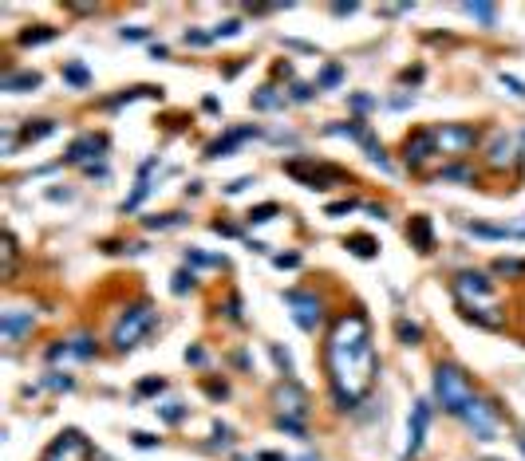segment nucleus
Instances as JSON below:
<instances>
[{"label":"nucleus","mask_w":525,"mask_h":461,"mask_svg":"<svg viewBox=\"0 0 525 461\" xmlns=\"http://www.w3.org/2000/svg\"><path fill=\"white\" fill-rule=\"evenodd\" d=\"M395 327H399V339H403V343H407V347H411V343H419V339H423V327H419V323H407V319H399Z\"/></svg>","instance_id":"c756f323"},{"label":"nucleus","mask_w":525,"mask_h":461,"mask_svg":"<svg viewBox=\"0 0 525 461\" xmlns=\"http://www.w3.org/2000/svg\"><path fill=\"white\" fill-rule=\"evenodd\" d=\"M146 28H123V40H146Z\"/></svg>","instance_id":"8fccbe9b"},{"label":"nucleus","mask_w":525,"mask_h":461,"mask_svg":"<svg viewBox=\"0 0 525 461\" xmlns=\"http://www.w3.org/2000/svg\"><path fill=\"white\" fill-rule=\"evenodd\" d=\"M486 461H493V458H486Z\"/></svg>","instance_id":"864d4df0"},{"label":"nucleus","mask_w":525,"mask_h":461,"mask_svg":"<svg viewBox=\"0 0 525 461\" xmlns=\"http://www.w3.org/2000/svg\"><path fill=\"white\" fill-rule=\"evenodd\" d=\"M32 323H36L32 312H24V308H8V312L0 316V339H4V343H20L24 335L32 332Z\"/></svg>","instance_id":"ddd939ff"},{"label":"nucleus","mask_w":525,"mask_h":461,"mask_svg":"<svg viewBox=\"0 0 525 461\" xmlns=\"http://www.w3.org/2000/svg\"><path fill=\"white\" fill-rule=\"evenodd\" d=\"M99 150H107V138L103 134H80L71 150H67V162H87V166H95L91 158H99Z\"/></svg>","instance_id":"2eb2a0df"},{"label":"nucleus","mask_w":525,"mask_h":461,"mask_svg":"<svg viewBox=\"0 0 525 461\" xmlns=\"http://www.w3.org/2000/svg\"><path fill=\"white\" fill-rule=\"evenodd\" d=\"M351 12H355V4H336L332 8V16H351Z\"/></svg>","instance_id":"3c124183"},{"label":"nucleus","mask_w":525,"mask_h":461,"mask_svg":"<svg viewBox=\"0 0 525 461\" xmlns=\"http://www.w3.org/2000/svg\"><path fill=\"white\" fill-rule=\"evenodd\" d=\"M16 237L12 233H4V240H0V256H4V280H12L16 276Z\"/></svg>","instance_id":"412c9836"},{"label":"nucleus","mask_w":525,"mask_h":461,"mask_svg":"<svg viewBox=\"0 0 525 461\" xmlns=\"http://www.w3.org/2000/svg\"><path fill=\"white\" fill-rule=\"evenodd\" d=\"M166 390V379H143L139 382V395H162Z\"/></svg>","instance_id":"e433bc0d"},{"label":"nucleus","mask_w":525,"mask_h":461,"mask_svg":"<svg viewBox=\"0 0 525 461\" xmlns=\"http://www.w3.org/2000/svg\"><path fill=\"white\" fill-rule=\"evenodd\" d=\"M272 217H277V205H272V201L249 209V221H253V225H265V221H272Z\"/></svg>","instance_id":"2f4dec72"},{"label":"nucleus","mask_w":525,"mask_h":461,"mask_svg":"<svg viewBox=\"0 0 525 461\" xmlns=\"http://www.w3.org/2000/svg\"><path fill=\"white\" fill-rule=\"evenodd\" d=\"M154 410H159V418H162V422H170V426H178V422L190 414L182 402H166V406H154Z\"/></svg>","instance_id":"c85d7f7f"},{"label":"nucleus","mask_w":525,"mask_h":461,"mask_svg":"<svg viewBox=\"0 0 525 461\" xmlns=\"http://www.w3.org/2000/svg\"><path fill=\"white\" fill-rule=\"evenodd\" d=\"M430 154H434V138H430V130H415L411 138L403 142V158H407L411 170H423Z\"/></svg>","instance_id":"4468645a"},{"label":"nucleus","mask_w":525,"mask_h":461,"mask_svg":"<svg viewBox=\"0 0 525 461\" xmlns=\"http://www.w3.org/2000/svg\"><path fill=\"white\" fill-rule=\"evenodd\" d=\"M257 134V127H237V130H229V134H222L218 142H209V150H206V158H229L233 150H237L245 138H253Z\"/></svg>","instance_id":"dca6fc26"},{"label":"nucleus","mask_w":525,"mask_h":461,"mask_svg":"<svg viewBox=\"0 0 525 461\" xmlns=\"http://www.w3.org/2000/svg\"><path fill=\"white\" fill-rule=\"evenodd\" d=\"M430 138H434V154H443V158H462L466 150H474L478 130L466 127V123H443V127H430Z\"/></svg>","instance_id":"20e7f679"},{"label":"nucleus","mask_w":525,"mask_h":461,"mask_svg":"<svg viewBox=\"0 0 525 461\" xmlns=\"http://www.w3.org/2000/svg\"><path fill=\"white\" fill-rule=\"evenodd\" d=\"M522 449H525V442H522Z\"/></svg>","instance_id":"603ef678"},{"label":"nucleus","mask_w":525,"mask_h":461,"mask_svg":"<svg viewBox=\"0 0 525 461\" xmlns=\"http://www.w3.org/2000/svg\"><path fill=\"white\" fill-rule=\"evenodd\" d=\"M312 91H316V87H308V83H296V87H292V99H296V103H308V99H312Z\"/></svg>","instance_id":"c03bdc74"},{"label":"nucleus","mask_w":525,"mask_h":461,"mask_svg":"<svg viewBox=\"0 0 525 461\" xmlns=\"http://www.w3.org/2000/svg\"><path fill=\"white\" fill-rule=\"evenodd\" d=\"M462 12L482 20V24H493V20H498V8H493V4H462Z\"/></svg>","instance_id":"a878e982"},{"label":"nucleus","mask_w":525,"mask_h":461,"mask_svg":"<svg viewBox=\"0 0 525 461\" xmlns=\"http://www.w3.org/2000/svg\"><path fill=\"white\" fill-rule=\"evenodd\" d=\"M407 240H411L419 253H430L434 249V237H430V217H411V225H407Z\"/></svg>","instance_id":"f3484780"},{"label":"nucleus","mask_w":525,"mask_h":461,"mask_svg":"<svg viewBox=\"0 0 525 461\" xmlns=\"http://www.w3.org/2000/svg\"><path fill=\"white\" fill-rule=\"evenodd\" d=\"M170 288H174L178 296H182V292H190V288H194V272H186V269H182V272L174 276V284H170Z\"/></svg>","instance_id":"4c0bfd02"},{"label":"nucleus","mask_w":525,"mask_h":461,"mask_svg":"<svg viewBox=\"0 0 525 461\" xmlns=\"http://www.w3.org/2000/svg\"><path fill=\"white\" fill-rule=\"evenodd\" d=\"M154 166H159V162H154V158H146V162H143V170H139V186H135V193H130L127 201L119 205V209H123V213H135V209H139V205H143V201H146V193H150V182H146V174H150Z\"/></svg>","instance_id":"a211bd4d"},{"label":"nucleus","mask_w":525,"mask_h":461,"mask_svg":"<svg viewBox=\"0 0 525 461\" xmlns=\"http://www.w3.org/2000/svg\"><path fill=\"white\" fill-rule=\"evenodd\" d=\"M509 229V240H525V217L522 221H513V225H506Z\"/></svg>","instance_id":"de8ad7c7"},{"label":"nucleus","mask_w":525,"mask_h":461,"mask_svg":"<svg viewBox=\"0 0 525 461\" xmlns=\"http://www.w3.org/2000/svg\"><path fill=\"white\" fill-rule=\"evenodd\" d=\"M154 308L150 303H130L127 312L119 316V323H115V332H111V343L115 351H130V347H139L146 335H150V327H154Z\"/></svg>","instance_id":"7ed1b4c3"},{"label":"nucleus","mask_w":525,"mask_h":461,"mask_svg":"<svg viewBox=\"0 0 525 461\" xmlns=\"http://www.w3.org/2000/svg\"><path fill=\"white\" fill-rule=\"evenodd\" d=\"M209 40H213V32H186V44H194V48H206Z\"/></svg>","instance_id":"79ce46f5"},{"label":"nucleus","mask_w":525,"mask_h":461,"mask_svg":"<svg viewBox=\"0 0 525 461\" xmlns=\"http://www.w3.org/2000/svg\"><path fill=\"white\" fill-rule=\"evenodd\" d=\"M12 150H16V130L8 127L4 130V138H0V154H12Z\"/></svg>","instance_id":"a19ab883"},{"label":"nucleus","mask_w":525,"mask_h":461,"mask_svg":"<svg viewBox=\"0 0 525 461\" xmlns=\"http://www.w3.org/2000/svg\"><path fill=\"white\" fill-rule=\"evenodd\" d=\"M285 303L292 308V319L301 332H316L324 323V303H320L316 292H301V288H288L285 292Z\"/></svg>","instance_id":"0eeeda50"},{"label":"nucleus","mask_w":525,"mask_h":461,"mask_svg":"<svg viewBox=\"0 0 525 461\" xmlns=\"http://www.w3.org/2000/svg\"><path fill=\"white\" fill-rule=\"evenodd\" d=\"M95 355V339L91 335H71V339H56L48 347V363H60V359H91Z\"/></svg>","instance_id":"f8f14e48"},{"label":"nucleus","mask_w":525,"mask_h":461,"mask_svg":"<svg viewBox=\"0 0 525 461\" xmlns=\"http://www.w3.org/2000/svg\"><path fill=\"white\" fill-rule=\"evenodd\" d=\"M44 386H51V390H71V379H67V375H48Z\"/></svg>","instance_id":"58836bf2"},{"label":"nucleus","mask_w":525,"mask_h":461,"mask_svg":"<svg viewBox=\"0 0 525 461\" xmlns=\"http://www.w3.org/2000/svg\"><path fill=\"white\" fill-rule=\"evenodd\" d=\"M186 264H202V269H209V264H222V256H206V253H198V249H186Z\"/></svg>","instance_id":"72a5a7b5"},{"label":"nucleus","mask_w":525,"mask_h":461,"mask_svg":"<svg viewBox=\"0 0 525 461\" xmlns=\"http://www.w3.org/2000/svg\"><path fill=\"white\" fill-rule=\"evenodd\" d=\"M87 458H91L87 438H83L80 429H64V434L44 449V458H40V461H87Z\"/></svg>","instance_id":"1a4fd4ad"},{"label":"nucleus","mask_w":525,"mask_h":461,"mask_svg":"<svg viewBox=\"0 0 525 461\" xmlns=\"http://www.w3.org/2000/svg\"><path fill=\"white\" fill-rule=\"evenodd\" d=\"M285 174L304 182L308 190H328V182L344 177L340 170H332V166H312V162H285Z\"/></svg>","instance_id":"9d476101"},{"label":"nucleus","mask_w":525,"mask_h":461,"mask_svg":"<svg viewBox=\"0 0 525 461\" xmlns=\"http://www.w3.org/2000/svg\"><path fill=\"white\" fill-rule=\"evenodd\" d=\"M269 351H272V359H277V366H281L288 379H292V359H288V351H285V347H277V343H272Z\"/></svg>","instance_id":"f704fd0d"},{"label":"nucleus","mask_w":525,"mask_h":461,"mask_svg":"<svg viewBox=\"0 0 525 461\" xmlns=\"http://www.w3.org/2000/svg\"><path fill=\"white\" fill-rule=\"evenodd\" d=\"M348 249L360 256V260H371V256L380 253V245L367 237V233H351V237H348Z\"/></svg>","instance_id":"4be33fe9"},{"label":"nucleus","mask_w":525,"mask_h":461,"mask_svg":"<svg viewBox=\"0 0 525 461\" xmlns=\"http://www.w3.org/2000/svg\"><path fill=\"white\" fill-rule=\"evenodd\" d=\"M272 402H277V418H288V422H304L308 418V395L301 390L296 379H285L277 390H272Z\"/></svg>","instance_id":"6e6552de"},{"label":"nucleus","mask_w":525,"mask_h":461,"mask_svg":"<svg viewBox=\"0 0 525 461\" xmlns=\"http://www.w3.org/2000/svg\"><path fill=\"white\" fill-rule=\"evenodd\" d=\"M427 429H430V402L419 398L411 406V422H407V458H419V453H423Z\"/></svg>","instance_id":"9b49d317"},{"label":"nucleus","mask_w":525,"mask_h":461,"mask_svg":"<svg viewBox=\"0 0 525 461\" xmlns=\"http://www.w3.org/2000/svg\"><path fill=\"white\" fill-rule=\"evenodd\" d=\"M130 438H135V445H139V449H154V445H159V438H150V434H143V429H135Z\"/></svg>","instance_id":"ea45409f"},{"label":"nucleus","mask_w":525,"mask_h":461,"mask_svg":"<svg viewBox=\"0 0 525 461\" xmlns=\"http://www.w3.org/2000/svg\"><path fill=\"white\" fill-rule=\"evenodd\" d=\"M351 209H355V201H332V205H328V217H344Z\"/></svg>","instance_id":"37998d69"},{"label":"nucleus","mask_w":525,"mask_h":461,"mask_svg":"<svg viewBox=\"0 0 525 461\" xmlns=\"http://www.w3.org/2000/svg\"><path fill=\"white\" fill-rule=\"evenodd\" d=\"M40 71H8L4 79H0V91H12V95H20V91H32V87H40Z\"/></svg>","instance_id":"6ab92c4d"},{"label":"nucleus","mask_w":525,"mask_h":461,"mask_svg":"<svg viewBox=\"0 0 525 461\" xmlns=\"http://www.w3.org/2000/svg\"><path fill=\"white\" fill-rule=\"evenodd\" d=\"M502 87H509L513 95H525V83H522V79H513V75H506V71H502Z\"/></svg>","instance_id":"a18cd8bd"},{"label":"nucleus","mask_w":525,"mask_h":461,"mask_svg":"<svg viewBox=\"0 0 525 461\" xmlns=\"http://www.w3.org/2000/svg\"><path fill=\"white\" fill-rule=\"evenodd\" d=\"M253 107L257 111H272V107H281V95H277V87H261L253 95Z\"/></svg>","instance_id":"bb28decb"},{"label":"nucleus","mask_w":525,"mask_h":461,"mask_svg":"<svg viewBox=\"0 0 525 461\" xmlns=\"http://www.w3.org/2000/svg\"><path fill=\"white\" fill-rule=\"evenodd\" d=\"M64 79L71 83V87H87V83H91V71L83 64H64Z\"/></svg>","instance_id":"393cba45"},{"label":"nucleus","mask_w":525,"mask_h":461,"mask_svg":"<svg viewBox=\"0 0 525 461\" xmlns=\"http://www.w3.org/2000/svg\"><path fill=\"white\" fill-rule=\"evenodd\" d=\"M51 130H56V123H51V119H40L36 127H24V134H20V138H24V142H40V138H48Z\"/></svg>","instance_id":"cd10ccee"},{"label":"nucleus","mask_w":525,"mask_h":461,"mask_svg":"<svg viewBox=\"0 0 525 461\" xmlns=\"http://www.w3.org/2000/svg\"><path fill=\"white\" fill-rule=\"evenodd\" d=\"M48 40H56V28H48V24H36V28H28V32H20V44H24V48L48 44Z\"/></svg>","instance_id":"5701e85b"},{"label":"nucleus","mask_w":525,"mask_h":461,"mask_svg":"<svg viewBox=\"0 0 525 461\" xmlns=\"http://www.w3.org/2000/svg\"><path fill=\"white\" fill-rule=\"evenodd\" d=\"M493 272H502V276H517V272H525V260H498Z\"/></svg>","instance_id":"c9c22d12"},{"label":"nucleus","mask_w":525,"mask_h":461,"mask_svg":"<svg viewBox=\"0 0 525 461\" xmlns=\"http://www.w3.org/2000/svg\"><path fill=\"white\" fill-rule=\"evenodd\" d=\"M509 162H517V154H513V142H509L506 134H498L490 146V166H509Z\"/></svg>","instance_id":"aec40b11"},{"label":"nucleus","mask_w":525,"mask_h":461,"mask_svg":"<svg viewBox=\"0 0 525 461\" xmlns=\"http://www.w3.org/2000/svg\"><path fill=\"white\" fill-rule=\"evenodd\" d=\"M454 296L462 300V308H482V312H490L493 280H486L482 272H458V276H454Z\"/></svg>","instance_id":"423d86ee"},{"label":"nucleus","mask_w":525,"mask_h":461,"mask_svg":"<svg viewBox=\"0 0 525 461\" xmlns=\"http://www.w3.org/2000/svg\"><path fill=\"white\" fill-rule=\"evenodd\" d=\"M146 229H178V225H186V213H162V217H146Z\"/></svg>","instance_id":"b1692460"},{"label":"nucleus","mask_w":525,"mask_h":461,"mask_svg":"<svg viewBox=\"0 0 525 461\" xmlns=\"http://www.w3.org/2000/svg\"><path fill=\"white\" fill-rule=\"evenodd\" d=\"M324 371H328V386L332 398L351 410L360 406L371 386H375V339H371V323L364 312H344L336 316L324 339Z\"/></svg>","instance_id":"f257e3e1"},{"label":"nucleus","mask_w":525,"mask_h":461,"mask_svg":"<svg viewBox=\"0 0 525 461\" xmlns=\"http://www.w3.org/2000/svg\"><path fill=\"white\" fill-rule=\"evenodd\" d=\"M434 398L443 402L446 414H454L458 418L462 406L474 398V386H470V379H466V371L454 363H439L434 366Z\"/></svg>","instance_id":"f03ea898"},{"label":"nucleus","mask_w":525,"mask_h":461,"mask_svg":"<svg viewBox=\"0 0 525 461\" xmlns=\"http://www.w3.org/2000/svg\"><path fill=\"white\" fill-rule=\"evenodd\" d=\"M301 264V256L296 253H285V256H277V269H296Z\"/></svg>","instance_id":"49530a36"},{"label":"nucleus","mask_w":525,"mask_h":461,"mask_svg":"<svg viewBox=\"0 0 525 461\" xmlns=\"http://www.w3.org/2000/svg\"><path fill=\"white\" fill-rule=\"evenodd\" d=\"M462 422L470 426V434H474L478 442H493L498 438V426H502V414H498V406L493 402H486V398H470L466 406H462V414H458Z\"/></svg>","instance_id":"39448f33"},{"label":"nucleus","mask_w":525,"mask_h":461,"mask_svg":"<svg viewBox=\"0 0 525 461\" xmlns=\"http://www.w3.org/2000/svg\"><path fill=\"white\" fill-rule=\"evenodd\" d=\"M233 36H241V20H225L213 28V40H233Z\"/></svg>","instance_id":"473e14b6"},{"label":"nucleus","mask_w":525,"mask_h":461,"mask_svg":"<svg viewBox=\"0 0 525 461\" xmlns=\"http://www.w3.org/2000/svg\"><path fill=\"white\" fill-rule=\"evenodd\" d=\"M245 186H253V177H237V182H229V186H225V193H241Z\"/></svg>","instance_id":"09e8293b"},{"label":"nucleus","mask_w":525,"mask_h":461,"mask_svg":"<svg viewBox=\"0 0 525 461\" xmlns=\"http://www.w3.org/2000/svg\"><path fill=\"white\" fill-rule=\"evenodd\" d=\"M340 75H344V71H340V67H336V64H328V67H324V71H320V79H316V91H324V87H336V83H340Z\"/></svg>","instance_id":"7c9ffc66"}]
</instances>
